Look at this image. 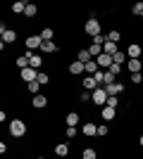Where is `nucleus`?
I'll return each mask as SVG.
<instances>
[{
  "label": "nucleus",
  "instance_id": "nucleus-1",
  "mask_svg": "<svg viewBox=\"0 0 143 159\" xmlns=\"http://www.w3.org/2000/svg\"><path fill=\"white\" fill-rule=\"evenodd\" d=\"M26 131H29L26 121H21V119L10 121V135H12V138H24V135H26Z\"/></svg>",
  "mask_w": 143,
  "mask_h": 159
},
{
  "label": "nucleus",
  "instance_id": "nucleus-2",
  "mask_svg": "<svg viewBox=\"0 0 143 159\" xmlns=\"http://www.w3.org/2000/svg\"><path fill=\"white\" fill-rule=\"evenodd\" d=\"M83 33H86V36H91V38L100 36V21L95 19V17H91V19L86 21V26H83Z\"/></svg>",
  "mask_w": 143,
  "mask_h": 159
},
{
  "label": "nucleus",
  "instance_id": "nucleus-3",
  "mask_svg": "<svg viewBox=\"0 0 143 159\" xmlns=\"http://www.w3.org/2000/svg\"><path fill=\"white\" fill-rule=\"evenodd\" d=\"M107 98H110V95L105 93V88H102V86H100V88H95L93 93H91V100H93V102H95L98 107H100V109H102L105 105H107Z\"/></svg>",
  "mask_w": 143,
  "mask_h": 159
},
{
  "label": "nucleus",
  "instance_id": "nucleus-4",
  "mask_svg": "<svg viewBox=\"0 0 143 159\" xmlns=\"http://www.w3.org/2000/svg\"><path fill=\"white\" fill-rule=\"evenodd\" d=\"M24 43H26V50H29V52H34V50H38V48L43 45V38L38 36V33H36V36H29Z\"/></svg>",
  "mask_w": 143,
  "mask_h": 159
},
{
  "label": "nucleus",
  "instance_id": "nucleus-5",
  "mask_svg": "<svg viewBox=\"0 0 143 159\" xmlns=\"http://www.w3.org/2000/svg\"><path fill=\"white\" fill-rule=\"evenodd\" d=\"M19 76H21V81H26V83H34V81L38 79V71H36L34 66H26V69H21V71H19Z\"/></svg>",
  "mask_w": 143,
  "mask_h": 159
},
{
  "label": "nucleus",
  "instance_id": "nucleus-6",
  "mask_svg": "<svg viewBox=\"0 0 143 159\" xmlns=\"http://www.w3.org/2000/svg\"><path fill=\"white\" fill-rule=\"evenodd\" d=\"M105 88V93L110 95V98H119V93H124V86L117 81V83H107V86H102Z\"/></svg>",
  "mask_w": 143,
  "mask_h": 159
},
{
  "label": "nucleus",
  "instance_id": "nucleus-7",
  "mask_svg": "<svg viewBox=\"0 0 143 159\" xmlns=\"http://www.w3.org/2000/svg\"><path fill=\"white\" fill-rule=\"evenodd\" d=\"M0 36H2V43H14V40H17V31H14V29H7L5 24L0 29Z\"/></svg>",
  "mask_w": 143,
  "mask_h": 159
},
{
  "label": "nucleus",
  "instance_id": "nucleus-8",
  "mask_svg": "<svg viewBox=\"0 0 143 159\" xmlns=\"http://www.w3.org/2000/svg\"><path fill=\"white\" fill-rule=\"evenodd\" d=\"M141 52H143V48L138 45V43H131V45L126 48V57H129V60H141Z\"/></svg>",
  "mask_w": 143,
  "mask_h": 159
},
{
  "label": "nucleus",
  "instance_id": "nucleus-9",
  "mask_svg": "<svg viewBox=\"0 0 143 159\" xmlns=\"http://www.w3.org/2000/svg\"><path fill=\"white\" fill-rule=\"evenodd\" d=\"M81 133L86 135V138H93V135H98V124H93V121H86L81 126Z\"/></svg>",
  "mask_w": 143,
  "mask_h": 159
},
{
  "label": "nucleus",
  "instance_id": "nucleus-10",
  "mask_svg": "<svg viewBox=\"0 0 143 159\" xmlns=\"http://www.w3.org/2000/svg\"><path fill=\"white\" fill-rule=\"evenodd\" d=\"M69 74H72V76H81V74H86V64H81L79 60H74L72 64H69Z\"/></svg>",
  "mask_w": 143,
  "mask_h": 159
},
{
  "label": "nucleus",
  "instance_id": "nucleus-11",
  "mask_svg": "<svg viewBox=\"0 0 143 159\" xmlns=\"http://www.w3.org/2000/svg\"><path fill=\"white\" fill-rule=\"evenodd\" d=\"M24 55H26L29 60H31V66H34L36 71H41V64H43V57H41V55H36V52H29V50H26Z\"/></svg>",
  "mask_w": 143,
  "mask_h": 159
},
{
  "label": "nucleus",
  "instance_id": "nucleus-12",
  "mask_svg": "<svg viewBox=\"0 0 143 159\" xmlns=\"http://www.w3.org/2000/svg\"><path fill=\"white\" fill-rule=\"evenodd\" d=\"M95 62H98V66H100V69H105V71H110V66L115 64V62H112V57H110V55H105V52H102Z\"/></svg>",
  "mask_w": 143,
  "mask_h": 159
},
{
  "label": "nucleus",
  "instance_id": "nucleus-13",
  "mask_svg": "<svg viewBox=\"0 0 143 159\" xmlns=\"http://www.w3.org/2000/svg\"><path fill=\"white\" fill-rule=\"evenodd\" d=\"M64 124H67V126H79V124H81V116H79V112H69L67 116H64Z\"/></svg>",
  "mask_w": 143,
  "mask_h": 159
},
{
  "label": "nucleus",
  "instance_id": "nucleus-14",
  "mask_svg": "<svg viewBox=\"0 0 143 159\" xmlns=\"http://www.w3.org/2000/svg\"><path fill=\"white\" fill-rule=\"evenodd\" d=\"M76 60L81 62V64H88V62L93 60V55L88 52V48H81V50H79V52H76Z\"/></svg>",
  "mask_w": 143,
  "mask_h": 159
},
{
  "label": "nucleus",
  "instance_id": "nucleus-15",
  "mask_svg": "<svg viewBox=\"0 0 143 159\" xmlns=\"http://www.w3.org/2000/svg\"><path fill=\"white\" fill-rule=\"evenodd\" d=\"M102 52L110 55V57H115V55L119 52V45H117V43H112V40H107V43L102 45Z\"/></svg>",
  "mask_w": 143,
  "mask_h": 159
},
{
  "label": "nucleus",
  "instance_id": "nucleus-16",
  "mask_svg": "<svg viewBox=\"0 0 143 159\" xmlns=\"http://www.w3.org/2000/svg\"><path fill=\"white\" fill-rule=\"evenodd\" d=\"M100 116H102L105 121H112V119L117 116V109H115V107H107V105H105V107L100 109Z\"/></svg>",
  "mask_w": 143,
  "mask_h": 159
},
{
  "label": "nucleus",
  "instance_id": "nucleus-17",
  "mask_svg": "<svg viewBox=\"0 0 143 159\" xmlns=\"http://www.w3.org/2000/svg\"><path fill=\"white\" fill-rule=\"evenodd\" d=\"M81 86L86 88V90H95V88H98V81H95L93 76H83V79H81Z\"/></svg>",
  "mask_w": 143,
  "mask_h": 159
},
{
  "label": "nucleus",
  "instance_id": "nucleus-18",
  "mask_svg": "<svg viewBox=\"0 0 143 159\" xmlns=\"http://www.w3.org/2000/svg\"><path fill=\"white\" fill-rule=\"evenodd\" d=\"M31 105H34L36 109H43V107L48 105V98H45V95H41V93H38V95H34V100H31Z\"/></svg>",
  "mask_w": 143,
  "mask_h": 159
},
{
  "label": "nucleus",
  "instance_id": "nucleus-19",
  "mask_svg": "<svg viewBox=\"0 0 143 159\" xmlns=\"http://www.w3.org/2000/svg\"><path fill=\"white\" fill-rule=\"evenodd\" d=\"M41 50H43V52H48V55H53V52L60 50V45H57L55 40H48V43H43V45H41Z\"/></svg>",
  "mask_w": 143,
  "mask_h": 159
},
{
  "label": "nucleus",
  "instance_id": "nucleus-20",
  "mask_svg": "<svg viewBox=\"0 0 143 159\" xmlns=\"http://www.w3.org/2000/svg\"><path fill=\"white\" fill-rule=\"evenodd\" d=\"M126 66H129V71L131 74H141V60H129V62H126Z\"/></svg>",
  "mask_w": 143,
  "mask_h": 159
},
{
  "label": "nucleus",
  "instance_id": "nucleus-21",
  "mask_svg": "<svg viewBox=\"0 0 143 159\" xmlns=\"http://www.w3.org/2000/svg\"><path fill=\"white\" fill-rule=\"evenodd\" d=\"M55 154H57V157H67V154H69V145H67V143L55 145Z\"/></svg>",
  "mask_w": 143,
  "mask_h": 159
},
{
  "label": "nucleus",
  "instance_id": "nucleus-22",
  "mask_svg": "<svg viewBox=\"0 0 143 159\" xmlns=\"http://www.w3.org/2000/svg\"><path fill=\"white\" fill-rule=\"evenodd\" d=\"M95 71H100V66H98V62H95V60H91L88 64H86V74H83V76H93Z\"/></svg>",
  "mask_w": 143,
  "mask_h": 159
},
{
  "label": "nucleus",
  "instance_id": "nucleus-23",
  "mask_svg": "<svg viewBox=\"0 0 143 159\" xmlns=\"http://www.w3.org/2000/svg\"><path fill=\"white\" fill-rule=\"evenodd\" d=\"M36 12H38V7H36L34 2H26V10H24V17H29V19H31V17H36Z\"/></svg>",
  "mask_w": 143,
  "mask_h": 159
},
{
  "label": "nucleus",
  "instance_id": "nucleus-24",
  "mask_svg": "<svg viewBox=\"0 0 143 159\" xmlns=\"http://www.w3.org/2000/svg\"><path fill=\"white\" fill-rule=\"evenodd\" d=\"M17 66H19V71H21V69H26V66H31V60H29L26 55H21V57H17Z\"/></svg>",
  "mask_w": 143,
  "mask_h": 159
},
{
  "label": "nucleus",
  "instance_id": "nucleus-25",
  "mask_svg": "<svg viewBox=\"0 0 143 159\" xmlns=\"http://www.w3.org/2000/svg\"><path fill=\"white\" fill-rule=\"evenodd\" d=\"M38 36H41V38H43V43H48V40H53V36H55V31H53V29H43V31L41 33H38Z\"/></svg>",
  "mask_w": 143,
  "mask_h": 159
},
{
  "label": "nucleus",
  "instance_id": "nucleus-26",
  "mask_svg": "<svg viewBox=\"0 0 143 159\" xmlns=\"http://www.w3.org/2000/svg\"><path fill=\"white\" fill-rule=\"evenodd\" d=\"M81 159H98V152H95L93 147H86L81 152Z\"/></svg>",
  "mask_w": 143,
  "mask_h": 159
},
{
  "label": "nucleus",
  "instance_id": "nucleus-27",
  "mask_svg": "<svg viewBox=\"0 0 143 159\" xmlns=\"http://www.w3.org/2000/svg\"><path fill=\"white\" fill-rule=\"evenodd\" d=\"M26 90L31 95H38V90H41V83H38V81H34V83H26Z\"/></svg>",
  "mask_w": 143,
  "mask_h": 159
},
{
  "label": "nucleus",
  "instance_id": "nucleus-28",
  "mask_svg": "<svg viewBox=\"0 0 143 159\" xmlns=\"http://www.w3.org/2000/svg\"><path fill=\"white\" fill-rule=\"evenodd\" d=\"M107 40H112V43H119V40H122V33L117 31V29H112V31L107 33Z\"/></svg>",
  "mask_w": 143,
  "mask_h": 159
},
{
  "label": "nucleus",
  "instance_id": "nucleus-29",
  "mask_svg": "<svg viewBox=\"0 0 143 159\" xmlns=\"http://www.w3.org/2000/svg\"><path fill=\"white\" fill-rule=\"evenodd\" d=\"M24 10H26V2H21V0H19V2H14V5H12V12H14V14H21V12H24Z\"/></svg>",
  "mask_w": 143,
  "mask_h": 159
},
{
  "label": "nucleus",
  "instance_id": "nucleus-30",
  "mask_svg": "<svg viewBox=\"0 0 143 159\" xmlns=\"http://www.w3.org/2000/svg\"><path fill=\"white\" fill-rule=\"evenodd\" d=\"M112 62H115V64H124V62H126V52H122V50H119V52L112 57Z\"/></svg>",
  "mask_w": 143,
  "mask_h": 159
},
{
  "label": "nucleus",
  "instance_id": "nucleus-31",
  "mask_svg": "<svg viewBox=\"0 0 143 159\" xmlns=\"http://www.w3.org/2000/svg\"><path fill=\"white\" fill-rule=\"evenodd\" d=\"M36 81H38L41 86H48V83H50V76H48L45 71H38V79H36Z\"/></svg>",
  "mask_w": 143,
  "mask_h": 159
},
{
  "label": "nucleus",
  "instance_id": "nucleus-32",
  "mask_svg": "<svg viewBox=\"0 0 143 159\" xmlns=\"http://www.w3.org/2000/svg\"><path fill=\"white\" fill-rule=\"evenodd\" d=\"M107 83H117V76L112 71H105V81H102V86H107Z\"/></svg>",
  "mask_w": 143,
  "mask_h": 159
},
{
  "label": "nucleus",
  "instance_id": "nucleus-33",
  "mask_svg": "<svg viewBox=\"0 0 143 159\" xmlns=\"http://www.w3.org/2000/svg\"><path fill=\"white\" fill-rule=\"evenodd\" d=\"M107 133H110V128L105 126V124H100V126H98V138H105Z\"/></svg>",
  "mask_w": 143,
  "mask_h": 159
},
{
  "label": "nucleus",
  "instance_id": "nucleus-34",
  "mask_svg": "<svg viewBox=\"0 0 143 159\" xmlns=\"http://www.w3.org/2000/svg\"><path fill=\"white\" fill-rule=\"evenodd\" d=\"M76 133H79V131H76L74 126H67V128H64V135H67V138H76Z\"/></svg>",
  "mask_w": 143,
  "mask_h": 159
},
{
  "label": "nucleus",
  "instance_id": "nucleus-35",
  "mask_svg": "<svg viewBox=\"0 0 143 159\" xmlns=\"http://www.w3.org/2000/svg\"><path fill=\"white\" fill-rule=\"evenodd\" d=\"M131 83L141 86V83H143V74H131Z\"/></svg>",
  "mask_w": 143,
  "mask_h": 159
},
{
  "label": "nucleus",
  "instance_id": "nucleus-36",
  "mask_svg": "<svg viewBox=\"0 0 143 159\" xmlns=\"http://www.w3.org/2000/svg\"><path fill=\"white\" fill-rule=\"evenodd\" d=\"M93 79L98 81V83H102V81H105V71H102V69H100V71H95V74H93Z\"/></svg>",
  "mask_w": 143,
  "mask_h": 159
},
{
  "label": "nucleus",
  "instance_id": "nucleus-37",
  "mask_svg": "<svg viewBox=\"0 0 143 159\" xmlns=\"http://www.w3.org/2000/svg\"><path fill=\"white\" fill-rule=\"evenodd\" d=\"M131 12L134 14H143V2H136V5L131 7Z\"/></svg>",
  "mask_w": 143,
  "mask_h": 159
},
{
  "label": "nucleus",
  "instance_id": "nucleus-38",
  "mask_svg": "<svg viewBox=\"0 0 143 159\" xmlns=\"http://www.w3.org/2000/svg\"><path fill=\"white\" fill-rule=\"evenodd\" d=\"M107 107H119V98H107Z\"/></svg>",
  "mask_w": 143,
  "mask_h": 159
},
{
  "label": "nucleus",
  "instance_id": "nucleus-39",
  "mask_svg": "<svg viewBox=\"0 0 143 159\" xmlns=\"http://www.w3.org/2000/svg\"><path fill=\"white\" fill-rule=\"evenodd\" d=\"M110 71L115 74V76H119V74H122V64H112V66H110Z\"/></svg>",
  "mask_w": 143,
  "mask_h": 159
},
{
  "label": "nucleus",
  "instance_id": "nucleus-40",
  "mask_svg": "<svg viewBox=\"0 0 143 159\" xmlns=\"http://www.w3.org/2000/svg\"><path fill=\"white\" fill-rule=\"evenodd\" d=\"M79 100H81V102H88V100H91V93H88V90H83V93L79 95Z\"/></svg>",
  "mask_w": 143,
  "mask_h": 159
},
{
  "label": "nucleus",
  "instance_id": "nucleus-41",
  "mask_svg": "<svg viewBox=\"0 0 143 159\" xmlns=\"http://www.w3.org/2000/svg\"><path fill=\"white\" fill-rule=\"evenodd\" d=\"M138 147H143V133H141V138H138Z\"/></svg>",
  "mask_w": 143,
  "mask_h": 159
},
{
  "label": "nucleus",
  "instance_id": "nucleus-42",
  "mask_svg": "<svg viewBox=\"0 0 143 159\" xmlns=\"http://www.w3.org/2000/svg\"><path fill=\"white\" fill-rule=\"evenodd\" d=\"M36 159H45V157H36Z\"/></svg>",
  "mask_w": 143,
  "mask_h": 159
},
{
  "label": "nucleus",
  "instance_id": "nucleus-43",
  "mask_svg": "<svg viewBox=\"0 0 143 159\" xmlns=\"http://www.w3.org/2000/svg\"><path fill=\"white\" fill-rule=\"evenodd\" d=\"M98 159H102V157H98Z\"/></svg>",
  "mask_w": 143,
  "mask_h": 159
},
{
  "label": "nucleus",
  "instance_id": "nucleus-44",
  "mask_svg": "<svg viewBox=\"0 0 143 159\" xmlns=\"http://www.w3.org/2000/svg\"><path fill=\"white\" fill-rule=\"evenodd\" d=\"M141 17H143V14H141Z\"/></svg>",
  "mask_w": 143,
  "mask_h": 159
},
{
  "label": "nucleus",
  "instance_id": "nucleus-45",
  "mask_svg": "<svg viewBox=\"0 0 143 159\" xmlns=\"http://www.w3.org/2000/svg\"><path fill=\"white\" fill-rule=\"evenodd\" d=\"M141 86H143V83H141Z\"/></svg>",
  "mask_w": 143,
  "mask_h": 159
}]
</instances>
